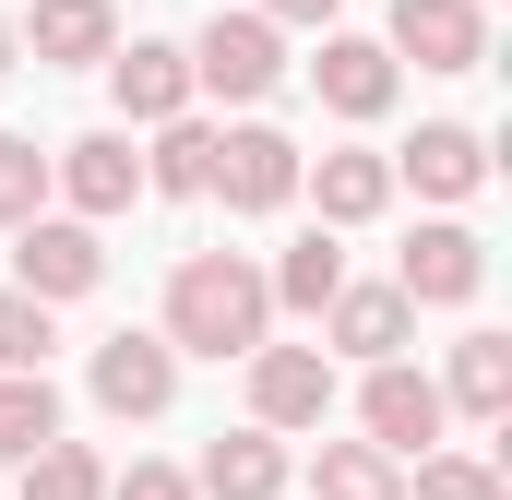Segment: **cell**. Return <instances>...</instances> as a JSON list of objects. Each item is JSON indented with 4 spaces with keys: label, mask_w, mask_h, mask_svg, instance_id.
<instances>
[{
    "label": "cell",
    "mask_w": 512,
    "mask_h": 500,
    "mask_svg": "<svg viewBox=\"0 0 512 500\" xmlns=\"http://www.w3.org/2000/svg\"><path fill=\"white\" fill-rule=\"evenodd\" d=\"M262 24H274V36H286V24H334V12H346V0H251Z\"/></svg>",
    "instance_id": "83f0119b"
},
{
    "label": "cell",
    "mask_w": 512,
    "mask_h": 500,
    "mask_svg": "<svg viewBox=\"0 0 512 500\" xmlns=\"http://www.w3.org/2000/svg\"><path fill=\"white\" fill-rule=\"evenodd\" d=\"M24 500H108V465L84 441H48V453H24Z\"/></svg>",
    "instance_id": "7402d4cb"
},
{
    "label": "cell",
    "mask_w": 512,
    "mask_h": 500,
    "mask_svg": "<svg viewBox=\"0 0 512 500\" xmlns=\"http://www.w3.org/2000/svg\"><path fill=\"white\" fill-rule=\"evenodd\" d=\"M108 500H191V477L179 465H131V477H108Z\"/></svg>",
    "instance_id": "4316f807"
},
{
    "label": "cell",
    "mask_w": 512,
    "mask_h": 500,
    "mask_svg": "<svg viewBox=\"0 0 512 500\" xmlns=\"http://www.w3.org/2000/svg\"><path fill=\"white\" fill-rule=\"evenodd\" d=\"M310 500H405V465L370 441H322L310 453Z\"/></svg>",
    "instance_id": "ffe728a7"
},
{
    "label": "cell",
    "mask_w": 512,
    "mask_h": 500,
    "mask_svg": "<svg viewBox=\"0 0 512 500\" xmlns=\"http://www.w3.org/2000/svg\"><path fill=\"white\" fill-rule=\"evenodd\" d=\"M358 417H370V453H393V465H405V453H441V429H453L441 381H429V370H405V358L358 381Z\"/></svg>",
    "instance_id": "5b68a950"
},
{
    "label": "cell",
    "mask_w": 512,
    "mask_h": 500,
    "mask_svg": "<svg viewBox=\"0 0 512 500\" xmlns=\"http://www.w3.org/2000/svg\"><path fill=\"white\" fill-rule=\"evenodd\" d=\"M84 381H96V405H108V417H167V393H179V358H167V334H108Z\"/></svg>",
    "instance_id": "7c38bea8"
},
{
    "label": "cell",
    "mask_w": 512,
    "mask_h": 500,
    "mask_svg": "<svg viewBox=\"0 0 512 500\" xmlns=\"http://www.w3.org/2000/svg\"><path fill=\"white\" fill-rule=\"evenodd\" d=\"M12 370H48V310H36L24 286H0V381Z\"/></svg>",
    "instance_id": "d4e9b609"
},
{
    "label": "cell",
    "mask_w": 512,
    "mask_h": 500,
    "mask_svg": "<svg viewBox=\"0 0 512 500\" xmlns=\"http://www.w3.org/2000/svg\"><path fill=\"white\" fill-rule=\"evenodd\" d=\"M191 500H286V441H274V429H227V441H203Z\"/></svg>",
    "instance_id": "2e32d148"
},
{
    "label": "cell",
    "mask_w": 512,
    "mask_h": 500,
    "mask_svg": "<svg viewBox=\"0 0 512 500\" xmlns=\"http://www.w3.org/2000/svg\"><path fill=\"white\" fill-rule=\"evenodd\" d=\"M108 96H120L131 131H167V120H191V60L155 48V36H131V48H108Z\"/></svg>",
    "instance_id": "8fae6325"
},
{
    "label": "cell",
    "mask_w": 512,
    "mask_h": 500,
    "mask_svg": "<svg viewBox=\"0 0 512 500\" xmlns=\"http://www.w3.org/2000/svg\"><path fill=\"white\" fill-rule=\"evenodd\" d=\"M96 274H108L96 227H72V215H36V227H12V286H24L36 310H60V298H96Z\"/></svg>",
    "instance_id": "277c9868"
},
{
    "label": "cell",
    "mask_w": 512,
    "mask_h": 500,
    "mask_svg": "<svg viewBox=\"0 0 512 500\" xmlns=\"http://www.w3.org/2000/svg\"><path fill=\"white\" fill-rule=\"evenodd\" d=\"M334 286H346V250H334V227H310V239L262 274V298H274V310H310V322L334 310Z\"/></svg>",
    "instance_id": "ac0fdd59"
},
{
    "label": "cell",
    "mask_w": 512,
    "mask_h": 500,
    "mask_svg": "<svg viewBox=\"0 0 512 500\" xmlns=\"http://www.w3.org/2000/svg\"><path fill=\"white\" fill-rule=\"evenodd\" d=\"M48 441H60V393H48V370H12L0 381V465H24Z\"/></svg>",
    "instance_id": "44dd1931"
},
{
    "label": "cell",
    "mask_w": 512,
    "mask_h": 500,
    "mask_svg": "<svg viewBox=\"0 0 512 500\" xmlns=\"http://www.w3.org/2000/svg\"><path fill=\"white\" fill-rule=\"evenodd\" d=\"M48 215V155L24 131H0V227H36Z\"/></svg>",
    "instance_id": "cb8c5ba5"
},
{
    "label": "cell",
    "mask_w": 512,
    "mask_h": 500,
    "mask_svg": "<svg viewBox=\"0 0 512 500\" xmlns=\"http://www.w3.org/2000/svg\"><path fill=\"white\" fill-rule=\"evenodd\" d=\"M382 60L405 72H477L489 60V12L477 0H393V36H382Z\"/></svg>",
    "instance_id": "52a82bcc"
},
{
    "label": "cell",
    "mask_w": 512,
    "mask_h": 500,
    "mask_svg": "<svg viewBox=\"0 0 512 500\" xmlns=\"http://www.w3.org/2000/svg\"><path fill=\"white\" fill-rule=\"evenodd\" d=\"M274 346V298H262V262L239 250H191L167 274V358H251Z\"/></svg>",
    "instance_id": "6da1fadb"
},
{
    "label": "cell",
    "mask_w": 512,
    "mask_h": 500,
    "mask_svg": "<svg viewBox=\"0 0 512 500\" xmlns=\"http://www.w3.org/2000/svg\"><path fill=\"white\" fill-rule=\"evenodd\" d=\"M203 191H215L227 215H286V203H298V143H286L274 120L215 131V167H203Z\"/></svg>",
    "instance_id": "3957f363"
},
{
    "label": "cell",
    "mask_w": 512,
    "mask_h": 500,
    "mask_svg": "<svg viewBox=\"0 0 512 500\" xmlns=\"http://www.w3.org/2000/svg\"><path fill=\"white\" fill-rule=\"evenodd\" d=\"M48 191L72 203V227L131 215V191H143V155H131V131H84V143H60V155H48Z\"/></svg>",
    "instance_id": "ba28073f"
},
{
    "label": "cell",
    "mask_w": 512,
    "mask_h": 500,
    "mask_svg": "<svg viewBox=\"0 0 512 500\" xmlns=\"http://www.w3.org/2000/svg\"><path fill=\"white\" fill-rule=\"evenodd\" d=\"M477 12H489V0H477Z\"/></svg>",
    "instance_id": "f546056e"
},
{
    "label": "cell",
    "mask_w": 512,
    "mask_h": 500,
    "mask_svg": "<svg viewBox=\"0 0 512 500\" xmlns=\"http://www.w3.org/2000/svg\"><path fill=\"white\" fill-rule=\"evenodd\" d=\"M417 500H501V465H477V453H417Z\"/></svg>",
    "instance_id": "484cf974"
},
{
    "label": "cell",
    "mask_w": 512,
    "mask_h": 500,
    "mask_svg": "<svg viewBox=\"0 0 512 500\" xmlns=\"http://www.w3.org/2000/svg\"><path fill=\"white\" fill-rule=\"evenodd\" d=\"M179 60H191V96H227V108H251V96H274V84H286V36L262 24L251 0H239V12H215Z\"/></svg>",
    "instance_id": "7a4b0ae2"
},
{
    "label": "cell",
    "mask_w": 512,
    "mask_h": 500,
    "mask_svg": "<svg viewBox=\"0 0 512 500\" xmlns=\"http://www.w3.org/2000/svg\"><path fill=\"white\" fill-rule=\"evenodd\" d=\"M477 286H489V239L477 227H417L405 262H393V298L405 310H465Z\"/></svg>",
    "instance_id": "9c48e42d"
},
{
    "label": "cell",
    "mask_w": 512,
    "mask_h": 500,
    "mask_svg": "<svg viewBox=\"0 0 512 500\" xmlns=\"http://www.w3.org/2000/svg\"><path fill=\"white\" fill-rule=\"evenodd\" d=\"M12 60H24V48H12V12H0V72H12Z\"/></svg>",
    "instance_id": "f1b7e54d"
},
{
    "label": "cell",
    "mask_w": 512,
    "mask_h": 500,
    "mask_svg": "<svg viewBox=\"0 0 512 500\" xmlns=\"http://www.w3.org/2000/svg\"><path fill=\"white\" fill-rule=\"evenodd\" d=\"M441 405H465V417H489V429L512 417V346H501V334H465V346H453Z\"/></svg>",
    "instance_id": "d6986e66"
},
{
    "label": "cell",
    "mask_w": 512,
    "mask_h": 500,
    "mask_svg": "<svg viewBox=\"0 0 512 500\" xmlns=\"http://www.w3.org/2000/svg\"><path fill=\"white\" fill-rule=\"evenodd\" d=\"M298 191L322 203V227H370L393 203V155H370V143H334V155H298Z\"/></svg>",
    "instance_id": "4fadbf2b"
},
{
    "label": "cell",
    "mask_w": 512,
    "mask_h": 500,
    "mask_svg": "<svg viewBox=\"0 0 512 500\" xmlns=\"http://www.w3.org/2000/svg\"><path fill=\"white\" fill-rule=\"evenodd\" d=\"M310 84H322V108H334V120H382L393 96H405V72L382 60V36H322Z\"/></svg>",
    "instance_id": "5bb4252c"
},
{
    "label": "cell",
    "mask_w": 512,
    "mask_h": 500,
    "mask_svg": "<svg viewBox=\"0 0 512 500\" xmlns=\"http://www.w3.org/2000/svg\"><path fill=\"white\" fill-rule=\"evenodd\" d=\"M203 167H215V131H203V120H167L155 155H143V191H203Z\"/></svg>",
    "instance_id": "603a6c76"
},
{
    "label": "cell",
    "mask_w": 512,
    "mask_h": 500,
    "mask_svg": "<svg viewBox=\"0 0 512 500\" xmlns=\"http://www.w3.org/2000/svg\"><path fill=\"white\" fill-rule=\"evenodd\" d=\"M393 179H417L429 203H465V191L489 179V143H477L465 120H429L417 143H405V155H393Z\"/></svg>",
    "instance_id": "e0dca14e"
},
{
    "label": "cell",
    "mask_w": 512,
    "mask_h": 500,
    "mask_svg": "<svg viewBox=\"0 0 512 500\" xmlns=\"http://www.w3.org/2000/svg\"><path fill=\"white\" fill-rule=\"evenodd\" d=\"M334 417V358L322 346H251V429H322Z\"/></svg>",
    "instance_id": "8992f818"
},
{
    "label": "cell",
    "mask_w": 512,
    "mask_h": 500,
    "mask_svg": "<svg viewBox=\"0 0 512 500\" xmlns=\"http://www.w3.org/2000/svg\"><path fill=\"white\" fill-rule=\"evenodd\" d=\"M12 48H36L48 72H108V48H120V12H108V0H24Z\"/></svg>",
    "instance_id": "30bf717a"
},
{
    "label": "cell",
    "mask_w": 512,
    "mask_h": 500,
    "mask_svg": "<svg viewBox=\"0 0 512 500\" xmlns=\"http://www.w3.org/2000/svg\"><path fill=\"white\" fill-rule=\"evenodd\" d=\"M322 334H334V346H346L358 370H393V358H405V334H417V310H405L393 286H334ZM334 346H322V358H334Z\"/></svg>",
    "instance_id": "9a60e30c"
}]
</instances>
